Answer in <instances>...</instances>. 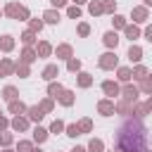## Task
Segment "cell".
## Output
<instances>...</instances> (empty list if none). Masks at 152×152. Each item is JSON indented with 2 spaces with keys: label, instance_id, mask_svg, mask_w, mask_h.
Segmentation results:
<instances>
[{
  "label": "cell",
  "instance_id": "ab89813d",
  "mask_svg": "<svg viewBox=\"0 0 152 152\" xmlns=\"http://www.w3.org/2000/svg\"><path fill=\"white\" fill-rule=\"evenodd\" d=\"M36 147H33V142L31 140H19V145H17V152H33Z\"/></svg>",
  "mask_w": 152,
  "mask_h": 152
},
{
  "label": "cell",
  "instance_id": "484cf974",
  "mask_svg": "<svg viewBox=\"0 0 152 152\" xmlns=\"http://www.w3.org/2000/svg\"><path fill=\"white\" fill-rule=\"evenodd\" d=\"M124 33H126V38H131V40H135V38L140 36V28H138V24H126V28H124Z\"/></svg>",
  "mask_w": 152,
  "mask_h": 152
},
{
  "label": "cell",
  "instance_id": "ba28073f",
  "mask_svg": "<svg viewBox=\"0 0 152 152\" xmlns=\"http://www.w3.org/2000/svg\"><path fill=\"white\" fill-rule=\"evenodd\" d=\"M36 57H38V52H36V48H33V45H24V50H21V57H19V62H26V64H33V62H36Z\"/></svg>",
  "mask_w": 152,
  "mask_h": 152
},
{
  "label": "cell",
  "instance_id": "7a4b0ae2",
  "mask_svg": "<svg viewBox=\"0 0 152 152\" xmlns=\"http://www.w3.org/2000/svg\"><path fill=\"white\" fill-rule=\"evenodd\" d=\"M5 14L10 17V19H19V21H26V19H31V12H28V7H24V5H19V2H7L5 5Z\"/></svg>",
  "mask_w": 152,
  "mask_h": 152
},
{
  "label": "cell",
  "instance_id": "836d02e7",
  "mask_svg": "<svg viewBox=\"0 0 152 152\" xmlns=\"http://www.w3.org/2000/svg\"><path fill=\"white\" fill-rule=\"evenodd\" d=\"M43 19H28V31H33V33H40L43 31Z\"/></svg>",
  "mask_w": 152,
  "mask_h": 152
},
{
  "label": "cell",
  "instance_id": "7c38bea8",
  "mask_svg": "<svg viewBox=\"0 0 152 152\" xmlns=\"http://www.w3.org/2000/svg\"><path fill=\"white\" fill-rule=\"evenodd\" d=\"M7 109H10V114H26V109H28V107H26V104L17 97V100L7 102Z\"/></svg>",
  "mask_w": 152,
  "mask_h": 152
},
{
  "label": "cell",
  "instance_id": "4316f807",
  "mask_svg": "<svg viewBox=\"0 0 152 152\" xmlns=\"http://www.w3.org/2000/svg\"><path fill=\"white\" fill-rule=\"evenodd\" d=\"M14 74H17V76H21V78H26V76H31V66H28L26 62H17Z\"/></svg>",
  "mask_w": 152,
  "mask_h": 152
},
{
  "label": "cell",
  "instance_id": "bcb514c9",
  "mask_svg": "<svg viewBox=\"0 0 152 152\" xmlns=\"http://www.w3.org/2000/svg\"><path fill=\"white\" fill-rule=\"evenodd\" d=\"M76 31H78V36H81V38H86V36H88V33H90V26H88V24H86V21H81V24H78V28H76Z\"/></svg>",
  "mask_w": 152,
  "mask_h": 152
},
{
  "label": "cell",
  "instance_id": "4dcf8cb0",
  "mask_svg": "<svg viewBox=\"0 0 152 152\" xmlns=\"http://www.w3.org/2000/svg\"><path fill=\"white\" fill-rule=\"evenodd\" d=\"M140 93H147V95H152V74H147L142 81H140Z\"/></svg>",
  "mask_w": 152,
  "mask_h": 152
},
{
  "label": "cell",
  "instance_id": "ac0fdd59",
  "mask_svg": "<svg viewBox=\"0 0 152 152\" xmlns=\"http://www.w3.org/2000/svg\"><path fill=\"white\" fill-rule=\"evenodd\" d=\"M150 114V109H147V104H140V102H133V114L131 116H135V119H145Z\"/></svg>",
  "mask_w": 152,
  "mask_h": 152
},
{
  "label": "cell",
  "instance_id": "f5cc1de1",
  "mask_svg": "<svg viewBox=\"0 0 152 152\" xmlns=\"http://www.w3.org/2000/svg\"><path fill=\"white\" fill-rule=\"evenodd\" d=\"M145 2V7H152V0H142Z\"/></svg>",
  "mask_w": 152,
  "mask_h": 152
},
{
  "label": "cell",
  "instance_id": "d6a6232c",
  "mask_svg": "<svg viewBox=\"0 0 152 152\" xmlns=\"http://www.w3.org/2000/svg\"><path fill=\"white\" fill-rule=\"evenodd\" d=\"M66 69H69L71 74L81 71V59H78V57H69V59H66Z\"/></svg>",
  "mask_w": 152,
  "mask_h": 152
},
{
  "label": "cell",
  "instance_id": "6da1fadb",
  "mask_svg": "<svg viewBox=\"0 0 152 152\" xmlns=\"http://www.w3.org/2000/svg\"><path fill=\"white\" fill-rule=\"evenodd\" d=\"M114 145L119 152H145L147 128L142 126V119H126L114 133Z\"/></svg>",
  "mask_w": 152,
  "mask_h": 152
},
{
  "label": "cell",
  "instance_id": "680465c9",
  "mask_svg": "<svg viewBox=\"0 0 152 152\" xmlns=\"http://www.w3.org/2000/svg\"><path fill=\"white\" fill-rule=\"evenodd\" d=\"M112 152H119V150H112Z\"/></svg>",
  "mask_w": 152,
  "mask_h": 152
},
{
  "label": "cell",
  "instance_id": "d6986e66",
  "mask_svg": "<svg viewBox=\"0 0 152 152\" xmlns=\"http://www.w3.org/2000/svg\"><path fill=\"white\" fill-rule=\"evenodd\" d=\"M26 114H28V119H31V121H40V119L45 116V112L40 109V104H33V107H28V109H26Z\"/></svg>",
  "mask_w": 152,
  "mask_h": 152
},
{
  "label": "cell",
  "instance_id": "4fadbf2b",
  "mask_svg": "<svg viewBox=\"0 0 152 152\" xmlns=\"http://www.w3.org/2000/svg\"><path fill=\"white\" fill-rule=\"evenodd\" d=\"M102 43H104L109 50H112V48L116 50V45H119V36H116V31H107V33L102 36Z\"/></svg>",
  "mask_w": 152,
  "mask_h": 152
},
{
  "label": "cell",
  "instance_id": "7402d4cb",
  "mask_svg": "<svg viewBox=\"0 0 152 152\" xmlns=\"http://www.w3.org/2000/svg\"><path fill=\"white\" fill-rule=\"evenodd\" d=\"M43 21L45 24H57L59 21V12L57 10H45L43 12Z\"/></svg>",
  "mask_w": 152,
  "mask_h": 152
},
{
  "label": "cell",
  "instance_id": "f6af8a7d",
  "mask_svg": "<svg viewBox=\"0 0 152 152\" xmlns=\"http://www.w3.org/2000/svg\"><path fill=\"white\" fill-rule=\"evenodd\" d=\"M66 14H69L71 19H78V17H81V5H71V7L66 10Z\"/></svg>",
  "mask_w": 152,
  "mask_h": 152
},
{
  "label": "cell",
  "instance_id": "603a6c76",
  "mask_svg": "<svg viewBox=\"0 0 152 152\" xmlns=\"http://www.w3.org/2000/svg\"><path fill=\"white\" fill-rule=\"evenodd\" d=\"M128 59L131 62H140L142 59V48L140 45H131L128 48Z\"/></svg>",
  "mask_w": 152,
  "mask_h": 152
},
{
  "label": "cell",
  "instance_id": "9a60e30c",
  "mask_svg": "<svg viewBox=\"0 0 152 152\" xmlns=\"http://www.w3.org/2000/svg\"><path fill=\"white\" fill-rule=\"evenodd\" d=\"M116 78H119L121 83H128V81L133 78V69H131V66H116Z\"/></svg>",
  "mask_w": 152,
  "mask_h": 152
},
{
  "label": "cell",
  "instance_id": "f546056e",
  "mask_svg": "<svg viewBox=\"0 0 152 152\" xmlns=\"http://www.w3.org/2000/svg\"><path fill=\"white\" fill-rule=\"evenodd\" d=\"M14 48V38L12 36H0V50L2 52H10Z\"/></svg>",
  "mask_w": 152,
  "mask_h": 152
},
{
  "label": "cell",
  "instance_id": "8fae6325",
  "mask_svg": "<svg viewBox=\"0 0 152 152\" xmlns=\"http://www.w3.org/2000/svg\"><path fill=\"white\" fill-rule=\"evenodd\" d=\"M116 114H121V116H131L133 114V102H128V100H119L116 102Z\"/></svg>",
  "mask_w": 152,
  "mask_h": 152
},
{
  "label": "cell",
  "instance_id": "ffe728a7",
  "mask_svg": "<svg viewBox=\"0 0 152 152\" xmlns=\"http://www.w3.org/2000/svg\"><path fill=\"white\" fill-rule=\"evenodd\" d=\"M36 52H38V57H50V52H52V45H50L48 40H40V43L36 45Z\"/></svg>",
  "mask_w": 152,
  "mask_h": 152
},
{
  "label": "cell",
  "instance_id": "11a10c76",
  "mask_svg": "<svg viewBox=\"0 0 152 152\" xmlns=\"http://www.w3.org/2000/svg\"><path fill=\"white\" fill-rule=\"evenodd\" d=\"M2 152H14V150H10V147H7V150H2Z\"/></svg>",
  "mask_w": 152,
  "mask_h": 152
},
{
  "label": "cell",
  "instance_id": "5bb4252c",
  "mask_svg": "<svg viewBox=\"0 0 152 152\" xmlns=\"http://www.w3.org/2000/svg\"><path fill=\"white\" fill-rule=\"evenodd\" d=\"M55 55H57L59 59H69V57H74V50H71V45H69V43H62V45H57Z\"/></svg>",
  "mask_w": 152,
  "mask_h": 152
},
{
  "label": "cell",
  "instance_id": "7dc6e473",
  "mask_svg": "<svg viewBox=\"0 0 152 152\" xmlns=\"http://www.w3.org/2000/svg\"><path fill=\"white\" fill-rule=\"evenodd\" d=\"M7 126H10V121H7V119H5V116H2V114H0V131H5V128H7Z\"/></svg>",
  "mask_w": 152,
  "mask_h": 152
},
{
  "label": "cell",
  "instance_id": "52a82bcc",
  "mask_svg": "<svg viewBox=\"0 0 152 152\" xmlns=\"http://www.w3.org/2000/svg\"><path fill=\"white\" fill-rule=\"evenodd\" d=\"M28 116H21V114H17L12 121H10V126H12V131H17V133H21V131H26L28 128Z\"/></svg>",
  "mask_w": 152,
  "mask_h": 152
},
{
  "label": "cell",
  "instance_id": "816d5d0a",
  "mask_svg": "<svg viewBox=\"0 0 152 152\" xmlns=\"http://www.w3.org/2000/svg\"><path fill=\"white\" fill-rule=\"evenodd\" d=\"M145 104H147V109H150V112H152V95H150V97H147V102H145Z\"/></svg>",
  "mask_w": 152,
  "mask_h": 152
},
{
  "label": "cell",
  "instance_id": "9c48e42d",
  "mask_svg": "<svg viewBox=\"0 0 152 152\" xmlns=\"http://www.w3.org/2000/svg\"><path fill=\"white\" fill-rule=\"evenodd\" d=\"M102 93L109 97H116V95H121V88L116 81H102Z\"/></svg>",
  "mask_w": 152,
  "mask_h": 152
},
{
  "label": "cell",
  "instance_id": "277c9868",
  "mask_svg": "<svg viewBox=\"0 0 152 152\" xmlns=\"http://www.w3.org/2000/svg\"><path fill=\"white\" fill-rule=\"evenodd\" d=\"M138 95H140V88H138V86L126 83V86L121 88V97H124V100H128V102H138Z\"/></svg>",
  "mask_w": 152,
  "mask_h": 152
},
{
  "label": "cell",
  "instance_id": "b9f144b4",
  "mask_svg": "<svg viewBox=\"0 0 152 152\" xmlns=\"http://www.w3.org/2000/svg\"><path fill=\"white\" fill-rule=\"evenodd\" d=\"M64 131H66V135H69V138H76V135H81V128H78V124H69Z\"/></svg>",
  "mask_w": 152,
  "mask_h": 152
},
{
  "label": "cell",
  "instance_id": "9f6ffc18",
  "mask_svg": "<svg viewBox=\"0 0 152 152\" xmlns=\"http://www.w3.org/2000/svg\"><path fill=\"white\" fill-rule=\"evenodd\" d=\"M2 14H5V10H0V17H2Z\"/></svg>",
  "mask_w": 152,
  "mask_h": 152
},
{
  "label": "cell",
  "instance_id": "30bf717a",
  "mask_svg": "<svg viewBox=\"0 0 152 152\" xmlns=\"http://www.w3.org/2000/svg\"><path fill=\"white\" fill-rule=\"evenodd\" d=\"M17 69V62H12L10 57H2L0 59V76H12Z\"/></svg>",
  "mask_w": 152,
  "mask_h": 152
},
{
  "label": "cell",
  "instance_id": "681fc988",
  "mask_svg": "<svg viewBox=\"0 0 152 152\" xmlns=\"http://www.w3.org/2000/svg\"><path fill=\"white\" fill-rule=\"evenodd\" d=\"M145 38H147V40H152V24L145 28Z\"/></svg>",
  "mask_w": 152,
  "mask_h": 152
},
{
  "label": "cell",
  "instance_id": "44dd1931",
  "mask_svg": "<svg viewBox=\"0 0 152 152\" xmlns=\"http://www.w3.org/2000/svg\"><path fill=\"white\" fill-rule=\"evenodd\" d=\"M57 74H59L57 64H48V66L43 69V78H45V81H55V78H57Z\"/></svg>",
  "mask_w": 152,
  "mask_h": 152
},
{
  "label": "cell",
  "instance_id": "60d3db41",
  "mask_svg": "<svg viewBox=\"0 0 152 152\" xmlns=\"http://www.w3.org/2000/svg\"><path fill=\"white\" fill-rule=\"evenodd\" d=\"M78 128H81V133H90L93 131V121L90 119H81L78 121Z\"/></svg>",
  "mask_w": 152,
  "mask_h": 152
},
{
  "label": "cell",
  "instance_id": "d4e9b609",
  "mask_svg": "<svg viewBox=\"0 0 152 152\" xmlns=\"http://www.w3.org/2000/svg\"><path fill=\"white\" fill-rule=\"evenodd\" d=\"M48 133H50V131H45L43 126H36V128H33V142H45V140H48Z\"/></svg>",
  "mask_w": 152,
  "mask_h": 152
},
{
  "label": "cell",
  "instance_id": "6f0895ef",
  "mask_svg": "<svg viewBox=\"0 0 152 152\" xmlns=\"http://www.w3.org/2000/svg\"><path fill=\"white\" fill-rule=\"evenodd\" d=\"M33 152H43V150H33Z\"/></svg>",
  "mask_w": 152,
  "mask_h": 152
},
{
  "label": "cell",
  "instance_id": "e575fe53",
  "mask_svg": "<svg viewBox=\"0 0 152 152\" xmlns=\"http://www.w3.org/2000/svg\"><path fill=\"white\" fill-rule=\"evenodd\" d=\"M52 100H55V97H50V95H48L45 100H40V109H43L45 114H50V112L55 109V102H52Z\"/></svg>",
  "mask_w": 152,
  "mask_h": 152
},
{
  "label": "cell",
  "instance_id": "db71d44e",
  "mask_svg": "<svg viewBox=\"0 0 152 152\" xmlns=\"http://www.w3.org/2000/svg\"><path fill=\"white\" fill-rule=\"evenodd\" d=\"M83 2H88V0H74V5H83Z\"/></svg>",
  "mask_w": 152,
  "mask_h": 152
},
{
  "label": "cell",
  "instance_id": "2e32d148",
  "mask_svg": "<svg viewBox=\"0 0 152 152\" xmlns=\"http://www.w3.org/2000/svg\"><path fill=\"white\" fill-rule=\"evenodd\" d=\"M88 12H90L93 17H100V14H104L102 0H88Z\"/></svg>",
  "mask_w": 152,
  "mask_h": 152
},
{
  "label": "cell",
  "instance_id": "f907efd6",
  "mask_svg": "<svg viewBox=\"0 0 152 152\" xmlns=\"http://www.w3.org/2000/svg\"><path fill=\"white\" fill-rule=\"evenodd\" d=\"M71 152H88V147H81V145H76V147H74Z\"/></svg>",
  "mask_w": 152,
  "mask_h": 152
},
{
  "label": "cell",
  "instance_id": "e0dca14e",
  "mask_svg": "<svg viewBox=\"0 0 152 152\" xmlns=\"http://www.w3.org/2000/svg\"><path fill=\"white\" fill-rule=\"evenodd\" d=\"M57 100H59V104H64V107H71L76 97H74V93H71V90H66V88H64V90L57 95Z\"/></svg>",
  "mask_w": 152,
  "mask_h": 152
},
{
  "label": "cell",
  "instance_id": "74e56055",
  "mask_svg": "<svg viewBox=\"0 0 152 152\" xmlns=\"http://www.w3.org/2000/svg\"><path fill=\"white\" fill-rule=\"evenodd\" d=\"M64 128H66V124H64L62 119H55V121L50 124V133H62Z\"/></svg>",
  "mask_w": 152,
  "mask_h": 152
},
{
  "label": "cell",
  "instance_id": "d590c367",
  "mask_svg": "<svg viewBox=\"0 0 152 152\" xmlns=\"http://www.w3.org/2000/svg\"><path fill=\"white\" fill-rule=\"evenodd\" d=\"M21 43H24V45H33V43H36V33L26 28V31L21 33Z\"/></svg>",
  "mask_w": 152,
  "mask_h": 152
},
{
  "label": "cell",
  "instance_id": "f35d334b",
  "mask_svg": "<svg viewBox=\"0 0 152 152\" xmlns=\"http://www.w3.org/2000/svg\"><path fill=\"white\" fill-rule=\"evenodd\" d=\"M12 140H14V135H12V133L0 131V145H2V147H10V145H12Z\"/></svg>",
  "mask_w": 152,
  "mask_h": 152
},
{
  "label": "cell",
  "instance_id": "3957f363",
  "mask_svg": "<svg viewBox=\"0 0 152 152\" xmlns=\"http://www.w3.org/2000/svg\"><path fill=\"white\" fill-rule=\"evenodd\" d=\"M97 64H100V69H116L119 66V57H116V52H104L97 59Z\"/></svg>",
  "mask_w": 152,
  "mask_h": 152
},
{
  "label": "cell",
  "instance_id": "8992f818",
  "mask_svg": "<svg viewBox=\"0 0 152 152\" xmlns=\"http://www.w3.org/2000/svg\"><path fill=\"white\" fill-rule=\"evenodd\" d=\"M147 17H150V12H147V7L142 5V7H133L131 10V19H133V24H142V21H147Z\"/></svg>",
  "mask_w": 152,
  "mask_h": 152
},
{
  "label": "cell",
  "instance_id": "5b68a950",
  "mask_svg": "<svg viewBox=\"0 0 152 152\" xmlns=\"http://www.w3.org/2000/svg\"><path fill=\"white\" fill-rule=\"evenodd\" d=\"M97 112H100L102 116H112V114L116 112V104H114V100H109V97L100 100V102H97Z\"/></svg>",
  "mask_w": 152,
  "mask_h": 152
},
{
  "label": "cell",
  "instance_id": "1f68e13d",
  "mask_svg": "<svg viewBox=\"0 0 152 152\" xmlns=\"http://www.w3.org/2000/svg\"><path fill=\"white\" fill-rule=\"evenodd\" d=\"M88 152H104V142H102L100 138H93V140L88 142Z\"/></svg>",
  "mask_w": 152,
  "mask_h": 152
},
{
  "label": "cell",
  "instance_id": "cb8c5ba5",
  "mask_svg": "<svg viewBox=\"0 0 152 152\" xmlns=\"http://www.w3.org/2000/svg\"><path fill=\"white\" fill-rule=\"evenodd\" d=\"M2 97H5L7 102H12V100L19 97V90H17L14 86H5V88H2Z\"/></svg>",
  "mask_w": 152,
  "mask_h": 152
},
{
  "label": "cell",
  "instance_id": "ee69618b",
  "mask_svg": "<svg viewBox=\"0 0 152 152\" xmlns=\"http://www.w3.org/2000/svg\"><path fill=\"white\" fill-rule=\"evenodd\" d=\"M102 7H104L107 14H114V10H116V0H102Z\"/></svg>",
  "mask_w": 152,
  "mask_h": 152
},
{
  "label": "cell",
  "instance_id": "7bdbcfd3",
  "mask_svg": "<svg viewBox=\"0 0 152 152\" xmlns=\"http://www.w3.org/2000/svg\"><path fill=\"white\" fill-rule=\"evenodd\" d=\"M112 24H114V28H126V17H121V14H114Z\"/></svg>",
  "mask_w": 152,
  "mask_h": 152
},
{
  "label": "cell",
  "instance_id": "8d00e7d4",
  "mask_svg": "<svg viewBox=\"0 0 152 152\" xmlns=\"http://www.w3.org/2000/svg\"><path fill=\"white\" fill-rule=\"evenodd\" d=\"M147 74H150V71H147V66H142V64H138V66L133 69V78H138V81H142Z\"/></svg>",
  "mask_w": 152,
  "mask_h": 152
},
{
  "label": "cell",
  "instance_id": "83f0119b",
  "mask_svg": "<svg viewBox=\"0 0 152 152\" xmlns=\"http://www.w3.org/2000/svg\"><path fill=\"white\" fill-rule=\"evenodd\" d=\"M76 81H78L81 88H90V86H93V76L86 74V71H78V78H76Z\"/></svg>",
  "mask_w": 152,
  "mask_h": 152
},
{
  "label": "cell",
  "instance_id": "c3c4849f",
  "mask_svg": "<svg viewBox=\"0 0 152 152\" xmlns=\"http://www.w3.org/2000/svg\"><path fill=\"white\" fill-rule=\"evenodd\" d=\"M50 2H52V5H55V7H64V5H66V2H69V0H50Z\"/></svg>",
  "mask_w": 152,
  "mask_h": 152
},
{
  "label": "cell",
  "instance_id": "f1b7e54d",
  "mask_svg": "<svg viewBox=\"0 0 152 152\" xmlns=\"http://www.w3.org/2000/svg\"><path fill=\"white\" fill-rule=\"evenodd\" d=\"M62 90H64V86H62V83H55V81H50V83H48V95H50V97H55V100H57V95H59Z\"/></svg>",
  "mask_w": 152,
  "mask_h": 152
}]
</instances>
